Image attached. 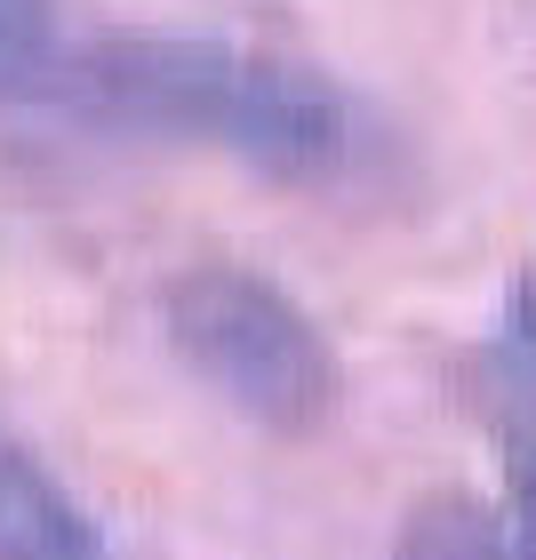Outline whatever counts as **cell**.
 I'll use <instances>...</instances> for the list:
<instances>
[{"instance_id":"1","label":"cell","mask_w":536,"mask_h":560,"mask_svg":"<svg viewBox=\"0 0 536 560\" xmlns=\"http://www.w3.org/2000/svg\"><path fill=\"white\" fill-rule=\"evenodd\" d=\"M65 105L120 120V129L217 144L272 185H328L361 152V113L328 72L224 40L113 33L96 48H72Z\"/></svg>"},{"instance_id":"2","label":"cell","mask_w":536,"mask_h":560,"mask_svg":"<svg viewBox=\"0 0 536 560\" xmlns=\"http://www.w3.org/2000/svg\"><path fill=\"white\" fill-rule=\"evenodd\" d=\"M168 345L233 417L272 441H313L345 409V361L304 304L233 257H193L161 289Z\"/></svg>"},{"instance_id":"3","label":"cell","mask_w":536,"mask_h":560,"mask_svg":"<svg viewBox=\"0 0 536 560\" xmlns=\"http://www.w3.org/2000/svg\"><path fill=\"white\" fill-rule=\"evenodd\" d=\"M465 393H473V409L489 417V432H497L504 513H513V528L536 545V361L521 345L480 352V361H465Z\"/></svg>"},{"instance_id":"4","label":"cell","mask_w":536,"mask_h":560,"mask_svg":"<svg viewBox=\"0 0 536 560\" xmlns=\"http://www.w3.org/2000/svg\"><path fill=\"white\" fill-rule=\"evenodd\" d=\"M0 560H105V537L65 497V480L9 441H0Z\"/></svg>"},{"instance_id":"5","label":"cell","mask_w":536,"mask_h":560,"mask_svg":"<svg viewBox=\"0 0 536 560\" xmlns=\"http://www.w3.org/2000/svg\"><path fill=\"white\" fill-rule=\"evenodd\" d=\"M393 560H536V545L513 528V513L473 489H432L400 513Z\"/></svg>"},{"instance_id":"6","label":"cell","mask_w":536,"mask_h":560,"mask_svg":"<svg viewBox=\"0 0 536 560\" xmlns=\"http://www.w3.org/2000/svg\"><path fill=\"white\" fill-rule=\"evenodd\" d=\"M72 48L57 24V0H0V113L33 105V96H65Z\"/></svg>"},{"instance_id":"7","label":"cell","mask_w":536,"mask_h":560,"mask_svg":"<svg viewBox=\"0 0 536 560\" xmlns=\"http://www.w3.org/2000/svg\"><path fill=\"white\" fill-rule=\"evenodd\" d=\"M504 345H521L536 361V257L513 272V289H504Z\"/></svg>"}]
</instances>
